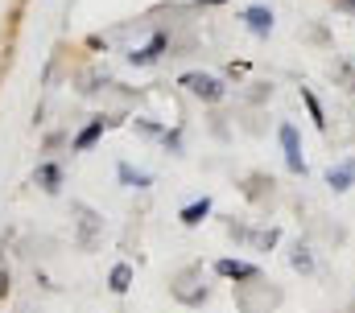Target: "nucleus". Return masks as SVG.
Segmentation results:
<instances>
[{
  "label": "nucleus",
  "mask_w": 355,
  "mask_h": 313,
  "mask_svg": "<svg viewBox=\"0 0 355 313\" xmlns=\"http://www.w3.org/2000/svg\"><path fill=\"white\" fill-rule=\"evenodd\" d=\"M182 87H186L194 99H202V103H219V99H223V91H227V87H223L215 75H202V71L182 75Z\"/></svg>",
  "instance_id": "nucleus-1"
},
{
  "label": "nucleus",
  "mask_w": 355,
  "mask_h": 313,
  "mask_svg": "<svg viewBox=\"0 0 355 313\" xmlns=\"http://www.w3.org/2000/svg\"><path fill=\"white\" fill-rule=\"evenodd\" d=\"M281 149H285V165H289V173H306V156H302V136H297V128L293 124H281Z\"/></svg>",
  "instance_id": "nucleus-2"
},
{
  "label": "nucleus",
  "mask_w": 355,
  "mask_h": 313,
  "mask_svg": "<svg viewBox=\"0 0 355 313\" xmlns=\"http://www.w3.org/2000/svg\"><path fill=\"white\" fill-rule=\"evenodd\" d=\"M215 272L227 276V280H261V268L257 264H244V260H219Z\"/></svg>",
  "instance_id": "nucleus-3"
},
{
  "label": "nucleus",
  "mask_w": 355,
  "mask_h": 313,
  "mask_svg": "<svg viewBox=\"0 0 355 313\" xmlns=\"http://www.w3.org/2000/svg\"><path fill=\"white\" fill-rule=\"evenodd\" d=\"M166 46H170V37H166V33H153V42H149V46H141V50H132V54H128V62H132V66H149V62H157V58H162V50H166Z\"/></svg>",
  "instance_id": "nucleus-4"
},
{
  "label": "nucleus",
  "mask_w": 355,
  "mask_h": 313,
  "mask_svg": "<svg viewBox=\"0 0 355 313\" xmlns=\"http://www.w3.org/2000/svg\"><path fill=\"white\" fill-rule=\"evenodd\" d=\"M244 25H248L257 37H268V33H272V8H265V4H252V8L244 12Z\"/></svg>",
  "instance_id": "nucleus-5"
},
{
  "label": "nucleus",
  "mask_w": 355,
  "mask_h": 313,
  "mask_svg": "<svg viewBox=\"0 0 355 313\" xmlns=\"http://www.w3.org/2000/svg\"><path fill=\"white\" fill-rule=\"evenodd\" d=\"M327 186L331 190H352L355 186V161H343V165H331V173H327Z\"/></svg>",
  "instance_id": "nucleus-6"
},
{
  "label": "nucleus",
  "mask_w": 355,
  "mask_h": 313,
  "mask_svg": "<svg viewBox=\"0 0 355 313\" xmlns=\"http://www.w3.org/2000/svg\"><path fill=\"white\" fill-rule=\"evenodd\" d=\"M99 136H103V120H91L87 128L75 136V145H71V149H75V153H87V149L95 145V141H99Z\"/></svg>",
  "instance_id": "nucleus-7"
},
{
  "label": "nucleus",
  "mask_w": 355,
  "mask_h": 313,
  "mask_svg": "<svg viewBox=\"0 0 355 313\" xmlns=\"http://www.w3.org/2000/svg\"><path fill=\"white\" fill-rule=\"evenodd\" d=\"M207 215H211V198H198V202H190V206L182 211V223H186V227H198Z\"/></svg>",
  "instance_id": "nucleus-8"
},
{
  "label": "nucleus",
  "mask_w": 355,
  "mask_h": 313,
  "mask_svg": "<svg viewBox=\"0 0 355 313\" xmlns=\"http://www.w3.org/2000/svg\"><path fill=\"white\" fill-rule=\"evenodd\" d=\"M302 103L310 107V120H314V128H322V132H327V111H322V103L314 99V91H310V87H302Z\"/></svg>",
  "instance_id": "nucleus-9"
},
{
  "label": "nucleus",
  "mask_w": 355,
  "mask_h": 313,
  "mask_svg": "<svg viewBox=\"0 0 355 313\" xmlns=\"http://www.w3.org/2000/svg\"><path fill=\"white\" fill-rule=\"evenodd\" d=\"M107 289H112V293H128V289H132V268H128V264H116Z\"/></svg>",
  "instance_id": "nucleus-10"
},
{
  "label": "nucleus",
  "mask_w": 355,
  "mask_h": 313,
  "mask_svg": "<svg viewBox=\"0 0 355 313\" xmlns=\"http://www.w3.org/2000/svg\"><path fill=\"white\" fill-rule=\"evenodd\" d=\"M37 181H42L46 190H58V181H62V173H58V165H42V169H37Z\"/></svg>",
  "instance_id": "nucleus-11"
},
{
  "label": "nucleus",
  "mask_w": 355,
  "mask_h": 313,
  "mask_svg": "<svg viewBox=\"0 0 355 313\" xmlns=\"http://www.w3.org/2000/svg\"><path fill=\"white\" fill-rule=\"evenodd\" d=\"M120 181H128V186H137V190H145V186H149V173H137L132 165H120Z\"/></svg>",
  "instance_id": "nucleus-12"
},
{
  "label": "nucleus",
  "mask_w": 355,
  "mask_h": 313,
  "mask_svg": "<svg viewBox=\"0 0 355 313\" xmlns=\"http://www.w3.org/2000/svg\"><path fill=\"white\" fill-rule=\"evenodd\" d=\"M293 268H297V272H314V256H310V247H302V243L293 247Z\"/></svg>",
  "instance_id": "nucleus-13"
},
{
  "label": "nucleus",
  "mask_w": 355,
  "mask_h": 313,
  "mask_svg": "<svg viewBox=\"0 0 355 313\" xmlns=\"http://www.w3.org/2000/svg\"><path fill=\"white\" fill-rule=\"evenodd\" d=\"M79 215H83V243L91 247V235H95V215H91L87 206H79Z\"/></svg>",
  "instance_id": "nucleus-14"
},
{
  "label": "nucleus",
  "mask_w": 355,
  "mask_h": 313,
  "mask_svg": "<svg viewBox=\"0 0 355 313\" xmlns=\"http://www.w3.org/2000/svg\"><path fill=\"white\" fill-rule=\"evenodd\" d=\"M166 145L178 153V149H182V136H178V132H166Z\"/></svg>",
  "instance_id": "nucleus-15"
},
{
  "label": "nucleus",
  "mask_w": 355,
  "mask_h": 313,
  "mask_svg": "<svg viewBox=\"0 0 355 313\" xmlns=\"http://www.w3.org/2000/svg\"><path fill=\"white\" fill-rule=\"evenodd\" d=\"M335 4H339L343 12H355V0H335Z\"/></svg>",
  "instance_id": "nucleus-16"
},
{
  "label": "nucleus",
  "mask_w": 355,
  "mask_h": 313,
  "mask_svg": "<svg viewBox=\"0 0 355 313\" xmlns=\"http://www.w3.org/2000/svg\"><path fill=\"white\" fill-rule=\"evenodd\" d=\"M4 289H8V276H4V272H0V297H4Z\"/></svg>",
  "instance_id": "nucleus-17"
},
{
  "label": "nucleus",
  "mask_w": 355,
  "mask_h": 313,
  "mask_svg": "<svg viewBox=\"0 0 355 313\" xmlns=\"http://www.w3.org/2000/svg\"><path fill=\"white\" fill-rule=\"evenodd\" d=\"M202 4H223V0H202Z\"/></svg>",
  "instance_id": "nucleus-18"
}]
</instances>
